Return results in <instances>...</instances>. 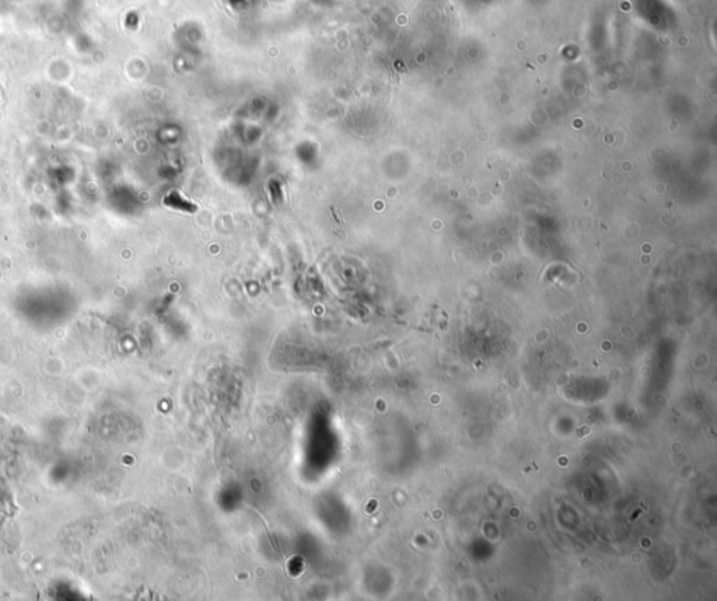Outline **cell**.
Masks as SVG:
<instances>
[{"label": "cell", "instance_id": "cell-1", "mask_svg": "<svg viewBox=\"0 0 717 601\" xmlns=\"http://www.w3.org/2000/svg\"><path fill=\"white\" fill-rule=\"evenodd\" d=\"M230 3H240V0H229Z\"/></svg>", "mask_w": 717, "mask_h": 601}]
</instances>
